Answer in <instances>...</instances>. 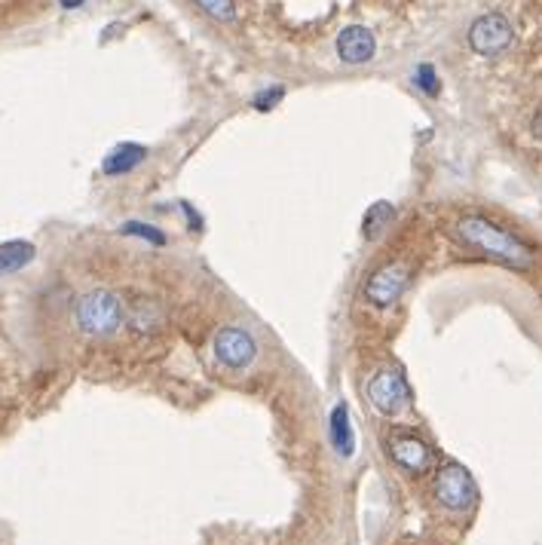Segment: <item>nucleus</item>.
<instances>
[{
  "label": "nucleus",
  "instance_id": "39448f33",
  "mask_svg": "<svg viewBox=\"0 0 542 545\" xmlns=\"http://www.w3.org/2000/svg\"><path fill=\"white\" fill-rule=\"evenodd\" d=\"M212 350H215V359L230 368V371H239V368H249L258 356V343L255 337L239 328V325H224L215 340H212Z\"/></svg>",
  "mask_w": 542,
  "mask_h": 545
},
{
  "label": "nucleus",
  "instance_id": "6e6552de",
  "mask_svg": "<svg viewBox=\"0 0 542 545\" xmlns=\"http://www.w3.org/2000/svg\"><path fill=\"white\" fill-rule=\"evenodd\" d=\"M389 457L405 472L420 475V472H426V466L432 460V451L426 448V441H420L417 435H392L389 438Z\"/></svg>",
  "mask_w": 542,
  "mask_h": 545
},
{
  "label": "nucleus",
  "instance_id": "f3484780",
  "mask_svg": "<svg viewBox=\"0 0 542 545\" xmlns=\"http://www.w3.org/2000/svg\"><path fill=\"white\" fill-rule=\"evenodd\" d=\"M203 13L215 16V19H233L236 16V4H196Z\"/></svg>",
  "mask_w": 542,
  "mask_h": 545
},
{
  "label": "nucleus",
  "instance_id": "f8f14e48",
  "mask_svg": "<svg viewBox=\"0 0 542 545\" xmlns=\"http://www.w3.org/2000/svg\"><path fill=\"white\" fill-rule=\"evenodd\" d=\"M34 245L28 239H10L0 245V276H7V273H16L22 267H28L34 261Z\"/></svg>",
  "mask_w": 542,
  "mask_h": 545
},
{
  "label": "nucleus",
  "instance_id": "423d86ee",
  "mask_svg": "<svg viewBox=\"0 0 542 545\" xmlns=\"http://www.w3.org/2000/svg\"><path fill=\"white\" fill-rule=\"evenodd\" d=\"M515 40V31L506 16L500 13H484L469 25V46L481 56H500L503 49Z\"/></svg>",
  "mask_w": 542,
  "mask_h": 545
},
{
  "label": "nucleus",
  "instance_id": "f03ea898",
  "mask_svg": "<svg viewBox=\"0 0 542 545\" xmlns=\"http://www.w3.org/2000/svg\"><path fill=\"white\" fill-rule=\"evenodd\" d=\"M74 319H77V328L83 334L111 337L126 322V310H123V301H120L114 291H108V288H92V291H86L80 301H77Z\"/></svg>",
  "mask_w": 542,
  "mask_h": 545
},
{
  "label": "nucleus",
  "instance_id": "20e7f679",
  "mask_svg": "<svg viewBox=\"0 0 542 545\" xmlns=\"http://www.w3.org/2000/svg\"><path fill=\"white\" fill-rule=\"evenodd\" d=\"M411 282V261L408 258H396L380 264L368 282H365V301L377 310H389L392 304L399 301Z\"/></svg>",
  "mask_w": 542,
  "mask_h": 545
},
{
  "label": "nucleus",
  "instance_id": "ddd939ff",
  "mask_svg": "<svg viewBox=\"0 0 542 545\" xmlns=\"http://www.w3.org/2000/svg\"><path fill=\"white\" fill-rule=\"evenodd\" d=\"M392 221V206H386V203H377L368 215H365V224H362V230H365V236L368 239H377L383 230H386V224Z\"/></svg>",
  "mask_w": 542,
  "mask_h": 545
},
{
  "label": "nucleus",
  "instance_id": "9b49d317",
  "mask_svg": "<svg viewBox=\"0 0 542 545\" xmlns=\"http://www.w3.org/2000/svg\"><path fill=\"white\" fill-rule=\"evenodd\" d=\"M147 157V151L141 144H117L114 151L105 157V163H102V172L105 175H126V172H132L141 160Z\"/></svg>",
  "mask_w": 542,
  "mask_h": 545
},
{
  "label": "nucleus",
  "instance_id": "a211bd4d",
  "mask_svg": "<svg viewBox=\"0 0 542 545\" xmlns=\"http://www.w3.org/2000/svg\"><path fill=\"white\" fill-rule=\"evenodd\" d=\"M533 132H536V135L542 138V111H539V114L533 117Z\"/></svg>",
  "mask_w": 542,
  "mask_h": 545
},
{
  "label": "nucleus",
  "instance_id": "2eb2a0df",
  "mask_svg": "<svg viewBox=\"0 0 542 545\" xmlns=\"http://www.w3.org/2000/svg\"><path fill=\"white\" fill-rule=\"evenodd\" d=\"M414 83H417V86H420V92H426V95H438V89H441L435 68H432V65H426V62L414 68Z\"/></svg>",
  "mask_w": 542,
  "mask_h": 545
},
{
  "label": "nucleus",
  "instance_id": "4468645a",
  "mask_svg": "<svg viewBox=\"0 0 542 545\" xmlns=\"http://www.w3.org/2000/svg\"><path fill=\"white\" fill-rule=\"evenodd\" d=\"M120 230H123L126 236H141V239L154 242V245H166V236H163L157 227H151V224H141V221H126Z\"/></svg>",
  "mask_w": 542,
  "mask_h": 545
},
{
  "label": "nucleus",
  "instance_id": "dca6fc26",
  "mask_svg": "<svg viewBox=\"0 0 542 545\" xmlns=\"http://www.w3.org/2000/svg\"><path fill=\"white\" fill-rule=\"evenodd\" d=\"M282 95H285V89H282V86H273V89H267V92H258V95L252 98V105H255L258 111H270L273 105L282 102Z\"/></svg>",
  "mask_w": 542,
  "mask_h": 545
},
{
  "label": "nucleus",
  "instance_id": "9d476101",
  "mask_svg": "<svg viewBox=\"0 0 542 545\" xmlns=\"http://www.w3.org/2000/svg\"><path fill=\"white\" fill-rule=\"evenodd\" d=\"M331 444H334V451L343 460H350L353 451H356V435H353V426H350V408L343 402H337L334 411H331Z\"/></svg>",
  "mask_w": 542,
  "mask_h": 545
},
{
  "label": "nucleus",
  "instance_id": "7ed1b4c3",
  "mask_svg": "<svg viewBox=\"0 0 542 545\" xmlns=\"http://www.w3.org/2000/svg\"><path fill=\"white\" fill-rule=\"evenodd\" d=\"M435 503L448 512H469L478 503V487L460 463H445L432 481Z\"/></svg>",
  "mask_w": 542,
  "mask_h": 545
},
{
  "label": "nucleus",
  "instance_id": "1a4fd4ad",
  "mask_svg": "<svg viewBox=\"0 0 542 545\" xmlns=\"http://www.w3.org/2000/svg\"><path fill=\"white\" fill-rule=\"evenodd\" d=\"M374 49H377V40L362 25H350V28H343L337 34V56L347 62V65H365V62H371Z\"/></svg>",
  "mask_w": 542,
  "mask_h": 545
},
{
  "label": "nucleus",
  "instance_id": "f257e3e1",
  "mask_svg": "<svg viewBox=\"0 0 542 545\" xmlns=\"http://www.w3.org/2000/svg\"><path fill=\"white\" fill-rule=\"evenodd\" d=\"M454 233L460 242H466L469 249L481 252L484 258L497 261L503 267H512V270H530L536 255L530 245L515 236L512 230L500 227L497 221H490L484 215H460L457 224H454Z\"/></svg>",
  "mask_w": 542,
  "mask_h": 545
},
{
  "label": "nucleus",
  "instance_id": "0eeeda50",
  "mask_svg": "<svg viewBox=\"0 0 542 545\" xmlns=\"http://www.w3.org/2000/svg\"><path fill=\"white\" fill-rule=\"evenodd\" d=\"M368 399L380 414H396L408 405L411 389L405 383V374L399 368H383L368 383Z\"/></svg>",
  "mask_w": 542,
  "mask_h": 545
}]
</instances>
